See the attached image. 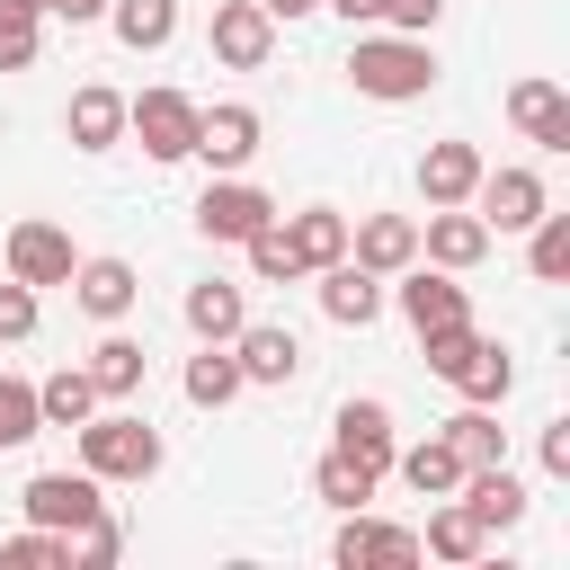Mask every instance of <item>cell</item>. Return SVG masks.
Masks as SVG:
<instances>
[{
    "instance_id": "cell-6",
    "label": "cell",
    "mask_w": 570,
    "mask_h": 570,
    "mask_svg": "<svg viewBox=\"0 0 570 570\" xmlns=\"http://www.w3.org/2000/svg\"><path fill=\"white\" fill-rule=\"evenodd\" d=\"M267 223H276V196H267V187H249L240 169H232V178H205V196H196V232H205V240H232V249H240V240L267 232Z\"/></svg>"
},
{
    "instance_id": "cell-44",
    "label": "cell",
    "mask_w": 570,
    "mask_h": 570,
    "mask_svg": "<svg viewBox=\"0 0 570 570\" xmlns=\"http://www.w3.org/2000/svg\"><path fill=\"white\" fill-rule=\"evenodd\" d=\"M258 9H267V18H312L321 0H258Z\"/></svg>"
},
{
    "instance_id": "cell-23",
    "label": "cell",
    "mask_w": 570,
    "mask_h": 570,
    "mask_svg": "<svg viewBox=\"0 0 570 570\" xmlns=\"http://www.w3.org/2000/svg\"><path fill=\"white\" fill-rule=\"evenodd\" d=\"M178 392H187L196 410H232V401L249 392V383H240V356H232V338H223V347L205 338V347L187 356V374H178Z\"/></svg>"
},
{
    "instance_id": "cell-39",
    "label": "cell",
    "mask_w": 570,
    "mask_h": 570,
    "mask_svg": "<svg viewBox=\"0 0 570 570\" xmlns=\"http://www.w3.org/2000/svg\"><path fill=\"white\" fill-rule=\"evenodd\" d=\"M36 321H45V312H36V285H18V276H9V285H0V347L36 338Z\"/></svg>"
},
{
    "instance_id": "cell-37",
    "label": "cell",
    "mask_w": 570,
    "mask_h": 570,
    "mask_svg": "<svg viewBox=\"0 0 570 570\" xmlns=\"http://www.w3.org/2000/svg\"><path fill=\"white\" fill-rule=\"evenodd\" d=\"M312 490H321V499H330V508H338V517H347V508H365V499H374V481H365V472H356V463H347V454H321V463H312Z\"/></svg>"
},
{
    "instance_id": "cell-12",
    "label": "cell",
    "mask_w": 570,
    "mask_h": 570,
    "mask_svg": "<svg viewBox=\"0 0 570 570\" xmlns=\"http://www.w3.org/2000/svg\"><path fill=\"white\" fill-rule=\"evenodd\" d=\"M543 205H552V187H543V169H525V160L481 169V187H472V214H481L490 232H525Z\"/></svg>"
},
{
    "instance_id": "cell-43",
    "label": "cell",
    "mask_w": 570,
    "mask_h": 570,
    "mask_svg": "<svg viewBox=\"0 0 570 570\" xmlns=\"http://www.w3.org/2000/svg\"><path fill=\"white\" fill-rule=\"evenodd\" d=\"M321 9H338L347 27H383V0H321Z\"/></svg>"
},
{
    "instance_id": "cell-17",
    "label": "cell",
    "mask_w": 570,
    "mask_h": 570,
    "mask_svg": "<svg viewBox=\"0 0 570 570\" xmlns=\"http://www.w3.org/2000/svg\"><path fill=\"white\" fill-rule=\"evenodd\" d=\"M508 125L525 142H543V151H570V98H561V80H517L508 89Z\"/></svg>"
},
{
    "instance_id": "cell-15",
    "label": "cell",
    "mask_w": 570,
    "mask_h": 570,
    "mask_svg": "<svg viewBox=\"0 0 570 570\" xmlns=\"http://www.w3.org/2000/svg\"><path fill=\"white\" fill-rule=\"evenodd\" d=\"M347 258L365 276H401L419 258V214H356L347 223Z\"/></svg>"
},
{
    "instance_id": "cell-36",
    "label": "cell",
    "mask_w": 570,
    "mask_h": 570,
    "mask_svg": "<svg viewBox=\"0 0 570 570\" xmlns=\"http://www.w3.org/2000/svg\"><path fill=\"white\" fill-rule=\"evenodd\" d=\"M0 570H71V534L27 525V534H9V543H0Z\"/></svg>"
},
{
    "instance_id": "cell-27",
    "label": "cell",
    "mask_w": 570,
    "mask_h": 570,
    "mask_svg": "<svg viewBox=\"0 0 570 570\" xmlns=\"http://www.w3.org/2000/svg\"><path fill=\"white\" fill-rule=\"evenodd\" d=\"M142 365H151L142 338H125V330L107 321V338L89 347V383H98V401H134V392H142Z\"/></svg>"
},
{
    "instance_id": "cell-8",
    "label": "cell",
    "mask_w": 570,
    "mask_h": 570,
    "mask_svg": "<svg viewBox=\"0 0 570 570\" xmlns=\"http://www.w3.org/2000/svg\"><path fill=\"white\" fill-rule=\"evenodd\" d=\"M490 223L472 214V205H428V223H419V258L428 267H445V276H472L481 258H490Z\"/></svg>"
},
{
    "instance_id": "cell-32",
    "label": "cell",
    "mask_w": 570,
    "mask_h": 570,
    "mask_svg": "<svg viewBox=\"0 0 570 570\" xmlns=\"http://www.w3.org/2000/svg\"><path fill=\"white\" fill-rule=\"evenodd\" d=\"M525 267H534L543 285H561V276H570V214H552V205H543V214L525 223Z\"/></svg>"
},
{
    "instance_id": "cell-20",
    "label": "cell",
    "mask_w": 570,
    "mask_h": 570,
    "mask_svg": "<svg viewBox=\"0 0 570 570\" xmlns=\"http://www.w3.org/2000/svg\"><path fill=\"white\" fill-rule=\"evenodd\" d=\"M481 169H490V160H481L472 142H428V151H419V196H428V205H472Z\"/></svg>"
},
{
    "instance_id": "cell-13",
    "label": "cell",
    "mask_w": 570,
    "mask_h": 570,
    "mask_svg": "<svg viewBox=\"0 0 570 570\" xmlns=\"http://www.w3.org/2000/svg\"><path fill=\"white\" fill-rule=\"evenodd\" d=\"M205 45H214V62H223V71H258V62L276 53V18H267L258 0H214Z\"/></svg>"
},
{
    "instance_id": "cell-18",
    "label": "cell",
    "mask_w": 570,
    "mask_h": 570,
    "mask_svg": "<svg viewBox=\"0 0 570 570\" xmlns=\"http://www.w3.org/2000/svg\"><path fill=\"white\" fill-rule=\"evenodd\" d=\"M134 294H142L134 258H80V267H71V303H80L89 321H125Z\"/></svg>"
},
{
    "instance_id": "cell-42",
    "label": "cell",
    "mask_w": 570,
    "mask_h": 570,
    "mask_svg": "<svg viewBox=\"0 0 570 570\" xmlns=\"http://www.w3.org/2000/svg\"><path fill=\"white\" fill-rule=\"evenodd\" d=\"M45 18H71V27H89V18H107V0H36Z\"/></svg>"
},
{
    "instance_id": "cell-11",
    "label": "cell",
    "mask_w": 570,
    "mask_h": 570,
    "mask_svg": "<svg viewBox=\"0 0 570 570\" xmlns=\"http://www.w3.org/2000/svg\"><path fill=\"white\" fill-rule=\"evenodd\" d=\"M330 561H338V570H410V561H419V534H410V525H383V517H365V508H347L338 534H330Z\"/></svg>"
},
{
    "instance_id": "cell-35",
    "label": "cell",
    "mask_w": 570,
    "mask_h": 570,
    "mask_svg": "<svg viewBox=\"0 0 570 570\" xmlns=\"http://www.w3.org/2000/svg\"><path fill=\"white\" fill-rule=\"evenodd\" d=\"M240 249H249V276H258V285H303V258H294V240H285V223H267V232H249Z\"/></svg>"
},
{
    "instance_id": "cell-29",
    "label": "cell",
    "mask_w": 570,
    "mask_h": 570,
    "mask_svg": "<svg viewBox=\"0 0 570 570\" xmlns=\"http://www.w3.org/2000/svg\"><path fill=\"white\" fill-rule=\"evenodd\" d=\"M107 27L125 53H160L178 36V0H107Z\"/></svg>"
},
{
    "instance_id": "cell-31",
    "label": "cell",
    "mask_w": 570,
    "mask_h": 570,
    "mask_svg": "<svg viewBox=\"0 0 570 570\" xmlns=\"http://www.w3.org/2000/svg\"><path fill=\"white\" fill-rule=\"evenodd\" d=\"M36 410H45V428H80V419L98 410V383H89V365H62V374H45V383H36Z\"/></svg>"
},
{
    "instance_id": "cell-22",
    "label": "cell",
    "mask_w": 570,
    "mask_h": 570,
    "mask_svg": "<svg viewBox=\"0 0 570 570\" xmlns=\"http://www.w3.org/2000/svg\"><path fill=\"white\" fill-rule=\"evenodd\" d=\"M62 134H71V151H116L125 142V98L116 89H71V107H62Z\"/></svg>"
},
{
    "instance_id": "cell-9",
    "label": "cell",
    "mask_w": 570,
    "mask_h": 570,
    "mask_svg": "<svg viewBox=\"0 0 570 570\" xmlns=\"http://www.w3.org/2000/svg\"><path fill=\"white\" fill-rule=\"evenodd\" d=\"M392 285V303H401V321L428 338V330H445V321H472V294L445 276V267H428V258H410L401 276H383Z\"/></svg>"
},
{
    "instance_id": "cell-16",
    "label": "cell",
    "mask_w": 570,
    "mask_h": 570,
    "mask_svg": "<svg viewBox=\"0 0 570 570\" xmlns=\"http://www.w3.org/2000/svg\"><path fill=\"white\" fill-rule=\"evenodd\" d=\"M232 356H240V383H294L303 374V338L285 321H240L232 330Z\"/></svg>"
},
{
    "instance_id": "cell-33",
    "label": "cell",
    "mask_w": 570,
    "mask_h": 570,
    "mask_svg": "<svg viewBox=\"0 0 570 570\" xmlns=\"http://www.w3.org/2000/svg\"><path fill=\"white\" fill-rule=\"evenodd\" d=\"M45 45V9L36 0H0V71H27Z\"/></svg>"
},
{
    "instance_id": "cell-28",
    "label": "cell",
    "mask_w": 570,
    "mask_h": 570,
    "mask_svg": "<svg viewBox=\"0 0 570 570\" xmlns=\"http://www.w3.org/2000/svg\"><path fill=\"white\" fill-rule=\"evenodd\" d=\"M419 552H436V561H454V570H463V561H481V552H490V534H481V517H472L463 499H436V508H428Z\"/></svg>"
},
{
    "instance_id": "cell-14",
    "label": "cell",
    "mask_w": 570,
    "mask_h": 570,
    "mask_svg": "<svg viewBox=\"0 0 570 570\" xmlns=\"http://www.w3.org/2000/svg\"><path fill=\"white\" fill-rule=\"evenodd\" d=\"M71 267H80V249H71V232L62 223H9V276L18 285H71Z\"/></svg>"
},
{
    "instance_id": "cell-2",
    "label": "cell",
    "mask_w": 570,
    "mask_h": 570,
    "mask_svg": "<svg viewBox=\"0 0 570 570\" xmlns=\"http://www.w3.org/2000/svg\"><path fill=\"white\" fill-rule=\"evenodd\" d=\"M419 347H428V374H436V383H454V392H463V401H481V410H499V401H508V383H517L508 347H499V338H481L472 321H445V330H428Z\"/></svg>"
},
{
    "instance_id": "cell-21",
    "label": "cell",
    "mask_w": 570,
    "mask_h": 570,
    "mask_svg": "<svg viewBox=\"0 0 570 570\" xmlns=\"http://www.w3.org/2000/svg\"><path fill=\"white\" fill-rule=\"evenodd\" d=\"M454 499L481 517V534H490V543H499V534L525 517V481H517L508 463H481V472H463V490H454Z\"/></svg>"
},
{
    "instance_id": "cell-1",
    "label": "cell",
    "mask_w": 570,
    "mask_h": 570,
    "mask_svg": "<svg viewBox=\"0 0 570 570\" xmlns=\"http://www.w3.org/2000/svg\"><path fill=\"white\" fill-rule=\"evenodd\" d=\"M347 80H356V98H383V107H410V98H428L436 89V53H428V36H356L347 45Z\"/></svg>"
},
{
    "instance_id": "cell-34",
    "label": "cell",
    "mask_w": 570,
    "mask_h": 570,
    "mask_svg": "<svg viewBox=\"0 0 570 570\" xmlns=\"http://www.w3.org/2000/svg\"><path fill=\"white\" fill-rule=\"evenodd\" d=\"M27 436H45V410H36V383H27V374H0V454H18Z\"/></svg>"
},
{
    "instance_id": "cell-3",
    "label": "cell",
    "mask_w": 570,
    "mask_h": 570,
    "mask_svg": "<svg viewBox=\"0 0 570 570\" xmlns=\"http://www.w3.org/2000/svg\"><path fill=\"white\" fill-rule=\"evenodd\" d=\"M80 472H98V481H151L160 472V428L142 410H89L80 419Z\"/></svg>"
},
{
    "instance_id": "cell-4",
    "label": "cell",
    "mask_w": 570,
    "mask_h": 570,
    "mask_svg": "<svg viewBox=\"0 0 570 570\" xmlns=\"http://www.w3.org/2000/svg\"><path fill=\"white\" fill-rule=\"evenodd\" d=\"M125 134L142 142V160H187L196 151V98L187 89H142V98H125Z\"/></svg>"
},
{
    "instance_id": "cell-7",
    "label": "cell",
    "mask_w": 570,
    "mask_h": 570,
    "mask_svg": "<svg viewBox=\"0 0 570 570\" xmlns=\"http://www.w3.org/2000/svg\"><path fill=\"white\" fill-rule=\"evenodd\" d=\"M258 107H240V98H223V107H196V151L187 160H205L214 178H232V169H249L258 160Z\"/></svg>"
},
{
    "instance_id": "cell-30",
    "label": "cell",
    "mask_w": 570,
    "mask_h": 570,
    "mask_svg": "<svg viewBox=\"0 0 570 570\" xmlns=\"http://www.w3.org/2000/svg\"><path fill=\"white\" fill-rule=\"evenodd\" d=\"M436 436H445V445L463 454V472H481V463H508V428H499V419H490L481 401H463V410H454V419H445Z\"/></svg>"
},
{
    "instance_id": "cell-24",
    "label": "cell",
    "mask_w": 570,
    "mask_h": 570,
    "mask_svg": "<svg viewBox=\"0 0 570 570\" xmlns=\"http://www.w3.org/2000/svg\"><path fill=\"white\" fill-rule=\"evenodd\" d=\"M392 472L419 490V499H454L463 490V454L445 436H419V445H392Z\"/></svg>"
},
{
    "instance_id": "cell-19",
    "label": "cell",
    "mask_w": 570,
    "mask_h": 570,
    "mask_svg": "<svg viewBox=\"0 0 570 570\" xmlns=\"http://www.w3.org/2000/svg\"><path fill=\"white\" fill-rule=\"evenodd\" d=\"M312 276H321V312H330L338 330L383 321V276H365L356 258H330V267H312Z\"/></svg>"
},
{
    "instance_id": "cell-41",
    "label": "cell",
    "mask_w": 570,
    "mask_h": 570,
    "mask_svg": "<svg viewBox=\"0 0 570 570\" xmlns=\"http://www.w3.org/2000/svg\"><path fill=\"white\" fill-rule=\"evenodd\" d=\"M543 472L570 481V419H543Z\"/></svg>"
},
{
    "instance_id": "cell-26",
    "label": "cell",
    "mask_w": 570,
    "mask_h": 570,
    "mask_svg": "<svg viewBox=\"0 0 570 570\" xmlns=\"http://www.w3.org/2000/svg\"><path fill=\"white\" fill-rule=\"evenodd\" d=\"M178 312H187V330H196V338H214V347H223V338L249 321V294H240L232 276H205V285H187V303H178Z\"/></svg>"
},
{
    "instance_id": "cell-5",
    "label": "cell",
    "mask_w": 570,
    "mask_h": 570,
    "mask_svg": "<svg viewBox=\"0 0 570 570\" xmlns=\"http://www.w3.org/2000/svg\"><path fill=\"white\" fill-rule=\"evenodd\" d=\"M18 508H27V525L71 534V525H89V517L107 508V481H98V472H80V463H62V472H36V481L18 490Z\"/></svg>"
},
{
    "instance_id": "cell-38",
    "label": "cell",
    "mask_w": 570,
    "mask_h": 570,
    "mask_svg": "<svg viewBox=\"0 0 570 570\" xmlns=\"http://www.w3.org/2000/svg\"><path fill=\"white\" fill-rule=\"evenodd\" d=\"M116 552H125V525H116L107 508H98L89 525H71V570H107Z\"/></svg>"
},
{
    "instance_id": "cell-10",
    "label": "cell",
    "mask_w": 570,
    "mask_h": 570,
    "mask_svg": "<svg viewBox=\"0 0 570 570\" xmlns=\"http://www.w3.org/2000/svg\"><path fill=\"white\" fill-rule=\"evenodd\" d=\"M392 445H401V428H392V410L365 392V401H338V419H330V454H347L365 481H383L392 472Z\"/></svg>"
},
{
    "instance_id": "cell-40",
    "label": "cell",
    "mask_w": 570,
    "mask_h": 570,
    "mask_svg": "<svg viewBox=\"0 0 570 570\" xmlns=\"http://www.w3.org/2000/svg\"><path fill=\"white\" fill-rule=\"evenodd\" d=\"M445 18V0H383V27H401V36H428Z\"/></svg>"
},
{
    "instance_id": "cell-25",
    "label": "cell",
    "mask_w": 570,
    "mask_h": 570,
    "mask_svg": "<svg viewBox=\"0 0 570 570\" xmlns=\"http://www.w3.org/2000/svg\"><path fill=\"white\" fill-rule=\"evenodd\" d=\"M276 223H285V240H294L303 276H312V267H330V258H347V214H338V205H303V214H276Z\"/></svg>"
}]
</instances>
